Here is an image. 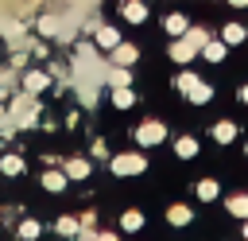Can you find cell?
I'll list each match as a JSON object with an SVG mask.
<instances>
[{
  "label": "cell",
  "instance_id": "15",
  "mask_svg": "<svg viewBox=\"0 0 248 241\" xmlns=\"http://www.w3.org/2000/svg\"><path fill=\"white\" fill-rule=\"evenodd\" d=\"M43 187H46V190H54V194H58V190H66V171L50 167V171L43 175Z\"/></svg>",
  "mask_w": 248,
  "mask_h": 241
},
{
  "label": "cell",
  "instance_id": "20",
  "mask_svg": "<svg viewBox=\"0 0 248 241\" xmlns=\"http://www.w3.org/2000/svg\"><path fill=\"white\" fill-rule=\"evenodd\" d=\"M112 101H116L120 109H128V105H136V97H132V89H128V86H112Z\"/></svg>",
  "mask_w": 248,
  "mask_h": 241
},
{
  "label": "cell",
  "instance_id": "8",
  "mask_svg": "<svg viewBox=\"0 0 248 241\" xmlns=\"http://www.w3.org/2000/svg\"><path fill=\"white\" fill-rule=\"evenodd\" d=\"M105 82H108V86H132V70L120 66V62H108V66H105Z\"/></svg>",
  "mask_w": 248,
  "mask_h": 241
},
{
  "label": "cell",
  "instance_id": "9",
  "mask_svg": "<svg viewBox=\"0 0 248 241\" xmlns=\"http://www.w3.org/2000/svg\"><path fill=\"white\" fill-rule=\"evenodd\" d=\"M58 31H62V12H46V16H39V35L58 39Z\"/></svg>",
  "mask_w": 248,
  "mask_h": 241
},
{
  "label": "cell",
  "instance_id": "16",
  "mask_svg": "<svg viewBox=\"0 0 248 241\" xmlns=\"http://www.w3.org/2000/svg\"><path fill=\"white\" fill-rule=\"evenodd\" d=\"M0 175H23V159L19 155H0Z\"/></svg>",
  "mask_w": 248,
  "mask_h": 241
},
{
  "label": "cell",
  "instance_id": "31",
  "mask_svg": "<svg viewBox=\"0 0 248 241\" xmlns=\"http://www.w3.org/2000/svg\"><path fill=\"white\" fill-rule=\"evenodd\" d=\"M244 237H248V218H244Z\"/></svg>",
  "mask_w": 248,
  "mask_h": 241
},
{
  "label": "cell",
  "instance_id": "22",
  "mask_svg": "<svg viewBox=\"0 0 248 241\" xmlns=\"http://www.w3.org/2000/svg\"><path fill=\"white\" fill-rule=\"evenodd\" d=\"M229 214L248 218V194H232V198H229Z\"/></svg>",
  "mask_w": 248,
  "mask_h": 241
},
{
  "label": "cell",
  "instance_id": "28",
  "mask_svg": "<svg viewBox=\"0 0 248 241\" xmlns=\"http://www.w3.org/2000/svg\"><path fill=\"white\" fill-rule=\"evenodd\" d=\"M93 155L105 159V155H108V144H105V140H93Z\"/></svg>",
  "mask_w": 248,
  "mask_h": 241
},
{
  "label": "cell",
  "instance_id": "23",
  "mask_svg": "<svg viewBox=\"0 0 248 241\" xmlns=\"http://www.w3.org/2000/svg\"><path fill=\"white\" fill-rule=\"evenodd\" d=\"M221 39H225V43H244V27H240V23H225Z\"/></svg>",
  "mask_w": 248,
  "mask_h": 241
},
{
  "label": "cell",
  "instance_id": "13",
  "mask_svg": "<svg viewBox=\"0 0 248 241\" xmlns=\"http://www.w3.org/2000/svg\"><path fill=\"white\" fill-rule=\"evenodd\" d=\"M62 171H66V179H89V171H93V167H89L85 159H66V163H62Z\"/></svg>",
  "mask_w": 248,
  "mask_h": 241
},
{
  "label": "cell",
  "instance_id": "1",
  "mask_svg": "<svg viewBox=\"0 0 248 241\" xmlns=\"http://www.w3.org/2000/svg\"><path fill=\"white\" fill-rule=\"evenodd\" d=\"M8 120L16 124V128H31L35 120H39V105H35V93H16L12 101H8Z\"/></svg>",
  "mask_w": 248,
  "mask_h": 241
},
{
  "label": "cell",
  "instance_id": "7",
  "mask_svg": "<svg viewBox=\"0 0 248 241\" xmlns=\"http://www.w3.org/2000/svg\"><path fill=\"white\" fill-rule=\"evenodd\" d=\"M120 16H124L128 23H143V19H147V4H143V0H124V4H120Z\"/></svg>",
  "mask_w": 248,
  "mask_h": 241
},
{
  "label": "cell",
  "instance_id": "2",
  "mask_svg": "<svg viewBox=\"0 0 248 241\" xmlns=\"http://www.w3.org/2000/svg\"><path fill=\"white\" fill-rule=\"evenodd\" d=\"M174 86H178V89L186 93V101H190V105H205V101L213 97V89H209V86H205V82H202V78H198L194 70H182Z\"/></svg>",
  "mask_w": 248,
  "mask_h": 241
},
{
  "label": "cell",
  "instance_id": "26",
  "mask_svg": "<svg viewBox=\"0 0 248 241\" xmlns=\"http://www.w3.org/2000/svg\"><path fill=\"white\" fill-rule=\"evenodd\" d=\"M16 233H19L23 241H31V237H39V222H35V218H31V222H19V229H16Z\"/></svg>",
  "mask_w": 248,
  "mask_h": 241
},
{
  "label": "cell",
  "instance_id": "30",
  "mask_svg": "<svg viewBox=\"0 0 248 241\" xmlns=\"http://www.w3.org/2000/svg\"><path fill=\"white\" fill-rule=\"evenodd\" d=\"M229 4H232V8H248V0H229Z\"/></svg>",
  "mask_w": 248,
  "mask_h": 241
},
{
  "label": "cell",
  "instance_id": "10",
  "mask_svg": "<svg viewBox=\"0 0 248 241\" xmlns=\"http://www.w3.org/2000/svg\"><path fill=\"white\" fill-rule=\"evenodd\" d=\"M93 43H97V47H105V51H112V47L120 43V35H116V27H108V23H101V27L93 31Z\"/></svg>",
  "mask_w": 248,
  "mask_h": 241
},
{
  "label": "cell",
  "instance_id": "19",
  "mask_svg": "<svg viewBox=\"0 0 248 241\" xmlns=\"http://www.w3.org/2000/svg\"><path fill=\"white\" fill-rule=\"evenodd\" d=\"M163 27H167L170 35H182V31H186V16H178V12H170V16L163 19Z\"/></svg>",
  "mask_w": 248,
  "mask_h": 241
},
{
  "label": "cell",
  "instance_id": "14",
  "mask_svg": "<svg viewBox=\"0 0 248 241\" xmlns=\"http://www.w3.org/2000/svg\"><path fill=\"white\" fill-rule=\"evenodd\" d=\"M225 51H229V43H225V39H209V43L202 47V54H205L209 62H221V58H225Z\"/></svg>",
  "mask_w": 248,
  "mask_h": 241
},
{
  "label": "cell",
  "instance_id": "5",
  "mask_svg": "<svg viewBox=\"0 0 248 241\" xmlns=\"http://www.w3.org/2000/svg\"><path fill=\"white\" fill-rule=\"evenodd\" d=\"M194 54H202V51H198L186 35H174V43H170V58H174V62H190Z\"/></svg>",
  "mask_w": 248,
  "mask_h": 241
},
{
  "label": "cell",
  "instance_id": "29",
  "mask_svg": "<svg viewBox=\"0 0 248 241\" xmlns=\"http://www.w3.org/2000/svg\"><path fill=\"white\" fill-rule=\"evenodd\" d=\"M240 101H244V105H248V86H240Z\"/></svg>",
  "mask_w": 248,
  "mask_h": 241
},
{
  "label": "cell",
  "instance_id": "17",
  "mask_svg": "<svg viewBox=\"0 0 248 241\" xmlns=\"http://www.w3.org/2000/svg\"><path fill=\"white\" fill-rule=\"evenodd\" d=\"M174 152H178L182 159H194V155H198V140H194V136H182V140L174 144Z\"/></svg>",
  "mask_w": 248,
  "mask_h": 241
},
{
  "label": "cell",
  "instance_id": "25",
  "mask_svg": "<svg viewBox=\"0 0 248 241\" xmlns=\"http://www.w3.org/2000/svg\"><path fill=\"white\" fill-rule=\"evenodd\" d=\"M78 225H81L78 218H58V225H54V229H58V237H74V233H78Z\"/></svg>",
  "mask_w": 248,
  "mask_h": 241
},
{
  "label": "cell",
  "instance_id": "18",
  "mask_svg": "<svg viewBox=\"0 0 248 241\" xmlns=\"http://www.w3.org/2000/svg\"><path fill=\"white\" fill-rule=\"evenodd\" d=\"M190 218H194V214H190L186 206H170V210H167V222H170V225H190Z\"/></svg>",
  "mask_w": 248,
  "mask_h": 241
},
{
  "label": "cell",
  "instance_id": "11",
  "mask_svg": "<svg viewBox=\"0 0 248 241\" xmlns=\"http://www.w3.org/2000/svg\"><path fill=\"white\" fill-rule=\"evenodd\" d=\"M136 58H140L136 43H116V47H112V62H120V66H132Z\"/></svg>",
  "mask_w": 248,
  "mask_h": 241
},
{
  "label": "cell",
  "instance_id": "27",
  "mask_svg": "<svg viewBox=\"0 0 248 241\" xmlns=\"http://www.w3.org/2000/svg\"><path fill=\"white\" fill-rule=\"evenodd\" d=\"M12 86H16V74L12 70H0V93H12Z\"/></svg>",
  "mask_w": 248,
  "mask_h": 241
},
{
  "label": "cell",
  "instance_id": "12",
  "mask_svg": "<svg viewBox=\"0 0 248 241\" xmlns=\"http://www.w3.org/2000/svg\"><path fill=\"white\" fill-rule=\"evenodd\" d=\"M209 136H213L217 144H232V140H236V124H232V120H217V124L209 128Z\"/></svg>",
  "mask_w": 248,
  "mask_h": 241
},
{
  "label": "cell",
  "instance_id": "4",
  "mask_svg": "<svg viewBox=\"0 0 248 241\" xmlns=\"http://www.w3.org/2000/svg\"><path fill=\"white\" fill-rule=\"evenodd\" d=\"M163 136H167V128H163L159 120H143V124L136 128V140H140L143 148H151V144H163Z\"/></svg>",
  "mask_w": 248,
  "mask_h": 241
},
{
  "label": "cell",
  "instance_id": "24",
  "mask_svg": "<svg viewBox=\"0 0 248 241\" xmlns=\"http://www.w3.org/2000/svg\"><path fill=\"white\" fill-rule=\"evenodd\" d=\"M198 198H202V202H213V198H217V183H213V179H202V183H198Z\"/></svg>",
  "mask_w": 248,
  "mask_h": 241
},
{
  "label": "cell",
  "instance_id": "3",
  "mask_svg": "<svg viewBox=\"0 0 248 241\" xmlns=\"http://www.w3.org/2000/svg\"><path fill=\"white\" fill-rule=\"evenodd\" d=\"M112 175H143L147 171V159L140 152H128V155H112Z\"/></svg>",
  "mask_w": 248,
  "mask_h": 241
},
{
  "label": "cell",
  "instance_id": "6",
  "mask_svg": "<svg viewBox=\"0 0 248 241\" xmlns=\"http://www.w3.org/2000/svg\"><path fill=\"white\" fill-rule=\"evenodd\" d=\"M50 82H54L50 70H27V74H23V89H27V93H43Z\"/></svg>",
  "mask_w": 248,
  "mask_h": 241
},
{
  "label": "cell",
  "instance_id": "21",
  "mask_svg": "<svg viewBox=\"0 0 248 241\" xmlns=\"http://www.w3.org/2000/svg\"><path fill=\"white\" fill-rule=\"evenodd\" d=\"M120 225H124V233H136V229L143 225V214H140V210H128V214L120 218Z\"/></svg>",
  "mask_w": 248,
  "mask_h": 241
}]
</instances>
